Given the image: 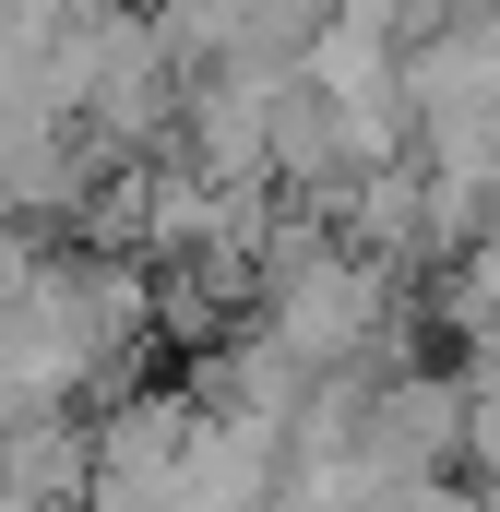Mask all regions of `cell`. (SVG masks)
Instances as JSON below:
<instances>
[{"mask_svg": "<svg viewBox=\"0 0 500 512\" xmlns=\"http://www.w3.org/2000/svg\"><path fill=\"white\" fill-rule=\"evenodd\" d=\"M405 310H417V298H405L370 251H346V239H334V251H310V262H286V274L262 286V334H274L310 382H358Z\"/></svg>", "mask_w": 500, "mask_h": 512, "instance_id": "cell-1", "label": "cell"}, {"mask_svg": "<svg viewBox=\"0 0 500 512\" xmlns=\"http://www.w3.org/2000/svg\"><path fill=\"white\" fill-rule=\"evenodd\" d=\"M24 274H36V239H24V227H0V310L24 298Z\"/></svg>", "mask_w": 500, "mask_h": 512, "instance_id": "cell-4", "label": "cell"}, {"mask_svg": "<svg viewBox=\"0 0 500 512\" xmlns=\"http://www.w3.org/2000/svg\"><path fill=\"white\" fill-rule=\"evenodd\" d=\"M465 370V358H453ZM465 417H477V441H465V465H477V501L500 512V358L489 370H465Z\"/></svg>", "mask_w": 500, "mask_h": 512, "instance_id": "cell-3", "label": "cell"}, {"mask_svg": "<svg viewBox=\"0 0 500 512\" xmlns=\"http://www.w3.org/2000/svg\"><path fill=\"white\" fill-rule=\"evenodd\" d=\"M465 441H477V417H465V370L441 358V370H405V382H381L358 405V465H370L381 489L405 501V489H429V477H453L465 465Z\"/></svg>", "mask_w": 500, "mask_h": 512, "instance_id": "cell-2", "label": "cell"}]
</instances>
